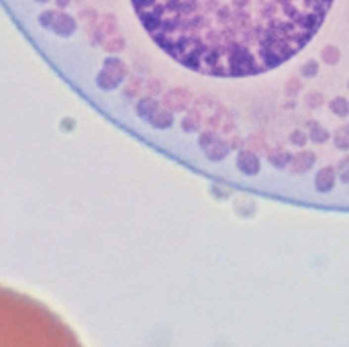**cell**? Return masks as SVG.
<instances>
[{
	"label": "cell",
	"mask_w": 349,
	"mask_h": 347,
	"mask_svg": "<svg viewBox=\"0 0 349 347\" xmlns=\"http://www.w3.org/2000/svg\"><path fill=\"white\" fill-rule=\"evenodd\" d=\"M247 143H249V147H251V151H265V153H268V145H265L263 137L251 135V137L247 139Z\"/></svg>",
	"instance_id": "obj_13"
},
{
	"label": "cell",
	"mask_w": 349,
	"mask_h": 347,
	"mask_svg": "<svg viewBox=\"0 0 349 347\" xmlns=\"http://www.w3.org/2000/svg\"><path fill=\"white\" fill-rule=\"evenodd\" d=\"M235 161H237V170L245 176H255L259 172V157L251 149H239Z\"/></svg>",
	"instance_id": "obj_2"
},
{
	"label": "cell",
	"mask_w": 349,
	"mask_h": 347,
	"mask_svg": "<svg viewBox=\"0 0 349 347\" xmlns=\"http://www.w3.org/2000/svg\"><path fill=\"white\" fill-rule=\"evenodd\" d=\"M314 186H317L319 192H329L335 186V170L331 166L321 168L317 174H314Z\"/></svg>",
	"instance_id": "obj_5"
},
{
	"label": "cell",
	"mask_w": 349,
	"mask_h": 347,
	"mask_svg": "<svg viewBox=\"0 0 349 347\" xmlns=\"http://www.w3.org/2000/svg\"><path fill=\"white\" fill-rule=\"evenodd\" d=\"M312 143H319V145H323V143H327L329 141V133L325 129H321V127H312V133H310V137H308Z\"/></svg>",
	"instance_id": "obj_12"
},
{
	"label": "cell",
	"mask_w": 349,
	"mask_h": 347,
	"mask_svg": "<svg viewBox=\"0 0 349 347\" xmlns=\"http://www.w3.org/2000/svg\"><path fill=\"white\" fill-rule=\"evenodd\" d=\"M306 104H308L310 108L321 106V104H323V94H319V92H310V94L306 96Z\"/></svg>",
	"instance_id": "obj_15"
},
{
	"label": "cell",
	"mask_w": 349,
	"mask_h": 347,
	"mask_svg": "<svg viewBox=\"0 0 349 347\" xmlns=\"http://www.w3.org/2000/svg\"><path fill=\"white\" fill-rule=\"evenodd\" d=\"M321 59H323V63H327V65H337L339 59H341V51H339L337 47L329 45V47H325L323 51H321Z\"/></svg>",
	"instance_id": "obj_8"
},
{
	"label": "cell",
	"mask_w": 349,
	"mask_h": 347,
	"mask_svg": "<svg viewBox=\"0 0 349 347\" xmlns=\"http://www.w3.org/2000/svg\"><path fill=\"white\" fill-rule=\"evenodd\" d=\"M202 151H204V155H206L210 161H221V159L229 153V145H227L223 139L214 137L208 145H204V147H202Z\"/></svg>",
	"instance_id": "obj_6"
},
{
	"label": "cell",
	"mask_w": 349,
	"mask_h": 347,
	"mask_svg": "<svg viewBox=\"0 0 349 347\" xmlns=\"http://www.w3.org/2000/svg\"><path fill=\"white\" fill-rule=\"evenodd\" d=\"M333 143H335L337 149H349V137L343 135V133L335 135V137H333Z\"/></svg>",
	"instance_id": "obj_16"
},
{
	"label": "cell",
	"mask_w": 349,
	"mask_h": 347,
	"mask_svg": "<svg viewBox=\"0 0 349 347\" xmlns=\"http://www.w3.org/2000/svg\"><path fill=\"white\" fill-rule=\"evenodd\" d=\"M317 74H319V63L314 61V59H310V61H304V63L300 65V76H302V78L310 80V78H314Z\"/></svg>",
	"instance_id": "obj_11"
},
{
	"label": "cell",
	"mask_w": 349,
	"mask_h": 347,
	"mask_svg": "<svg viewBox=\"0 0 349 347\" xmlns=\"http://www.w3.org/2000/svg\"><path fill=\"white\" fill-rule=\"evenodd\" d=\"M308 141V137L302 133V131H294V133H290V143L296 145V147H304Z\"/></svg>",
	"instance_id": "obj_14"
},
{
	"label": "cell",
	"mask_w": 349,
	"mask_h": 347,
	"mask_svg": "<svg viewBox=\"0 0 349 347\" xmlns=\"http://www.w3.org/2000/svg\"><path fill=\"white\" fill-rule=\"evenodd\" d=\"M339 176L343 182H349V159H343L339 166Z\"/></svg>",
	"instance_id": "obj_17"
},
{
	"label": "cell",
	"mask_w": 349,
	"mask_h": 347,
	"mask_svg": "<svg viewBox=\"0 0 349 347\" xmlns=\"http://www.w3.org/2000/svg\"><path fill=\"white\" fill-rule=\"evenodd\" d=\"M314 161H317V155H314L312 151H306V149H302L300 153H296L292 159H290V163H288V172L290 174H302V172H306L310 166H314Z\"/></svg>",
	"instance_id": "obj_3"
},
{
	"label": "cell",
	"mask_w": 349,
	"mask_h": 347,
	"mask_svg": "<svg viewBox=\"0 0 349 347\" xmlns=\"http://www.w3.org/2000/svg\"><path fill=\"white\" fill-rule=\"evenodd\" d=\"M300 90H302L300 78H288V80H286V84H284V94H286V96L294 98V96L300 94Z\"/></svg>",
	"instance_id": "obj_10"
},
{
	"label": "cell",
	"mask_w": 349,
	"mask_h": 347,
	"mask_svg": "<svg viewBox=\"0 0 349 347\" xmlns=\"http://www.w3.org/2000/svg\"><path fill=\"white\" fill-rule=\"evenodd\" d=\"M345 131H347V133H345V135H347V137H349V125H347V127H345Z\"/></svg>",
	"instance_id": "obj_18"
},
{
	"label": "cell",
	"mask_w": 349,
	"mask_h": 347,
	"mask_svg": "<svg viewBox=\"0 0 349 347\" xmlns=\"http://www.w3.org/2000/svg\"><path fill=\"white\" fill-rule=\"evenodd\" d=\"M0 347H84L72 327L29 294L0 286Z\"/></svg>",
	"instance_id": "obj_1"
},
{
	"label": "cell",
	"mask_w": 349,
	"mask_h": 347,
	"mask_svg": "<svg viewBox=\"0 0 349 347\" xmlns=\"http://www.w3.org/2000/svg\"><path fill=\"white\" fill-rule=\"evenodd\" d=\"M290 159H292V155L286 151H270L268 153V161L276 168H288Z\"/></svg>",
	"instance_id": "obj_7"
},
{
	"label": "cell",
	"mask_w": 349,
	"mask_h": 347,
	"mask_svg": "<svg viewBox=\"0 0 349 347\" xmlns=\"http://www.w3.org/2000/svg\"><path fill=\"white\" fill-rule=\"evenodd\" d=\"M178 125H180L182 133L190 135V133H198V131H200L202 121H200V114H198V110L190 108V110H186V112L180 117V123H178Z\"/></svg>",
	"instance_id": "obj_4"
},
{
	"label": "cell",
	"mask_w": 349,
	"mask_h": 347,
	"mask_svg": "<svg viewBox=\"0 0 349 347\" xmlns=\"http://www.w3.org/2000/svg\"><path fill=\"white\" fill-rule=\"evenodd\" d=\"M347 88H349V84H347Z\"/></svg>",
	"instance_id": "obj_19"
},
{
	"label": "cell",
	"mask_w": 349,
	"mask_h": 347,
	"mask_svg": "<svg viewBox=\"0 0 349 347\" xmlns=\"http://www.w3.org/2000/svg\"><path fill=\"white\" fill-rule=\"evenodd\" d=\"M329 108L333 110L335 117H347L349 114V100H345V98H333V100L329 102Z\"/></svg>",
	"instance_id": "obj_9"
}]
</instances>
